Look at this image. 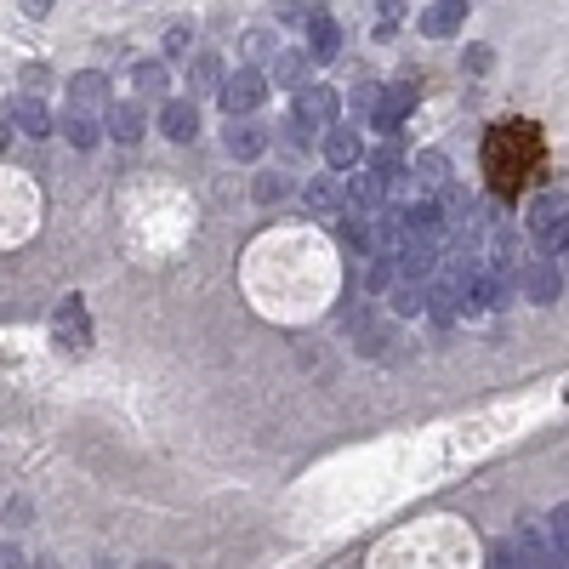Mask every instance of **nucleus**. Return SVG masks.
Listing matches in <instances>:
<instances>
[{"label":"nucleus","instance_id":"nucleus-26","mask_svg":"<svg viewBox=\"0 0 569 569\" xmlns=\"http://www.w3.org/2000/svg\"><path fill=\"white\" fill-rule=\"evenodd\" d=\"M547 530H553V541H558V553H564V564H569V507H553V518H547Z\"/></svg>","mask_w":569,"mask_h":569},{"label":"nucleus","instance_id":"nucleus-4","mask_svg":"<svg viewBox=\"0 0 569 569\" xmlns=\"http://www.w3.org/2000/svg\"><path fill=\"white\" fill-rule=\"evenodd\" d=\"M217 97H222V109H228V120L257 114L262 97H268V74H262V69H239V74H228V81H222Z\"/></svg>","mask_w":569,"mask_h":569},{"label":"nucleus","instance_id":"nucleus-27","mask_svg":"<svg viewBox=\"0 0 569 569\" xmlns=\"http://www.w3.org/2000/svg\"><path fill=\"white\" fill-rule=\"evenodd\" d=\"M370 17H376V23H399L405 17V0H370Z\"/></svg>","mask_w":569,"mask_h":569},{"label":"nucleus","instance_id":"nucleus-32","mask_svg":"<svg viewBox=\"0 0 569 569\" xmlns=\"http://www.w3.org/2000/svg\"><path fill=\"white\" fill-rule=\"evenodd\" d=\"M23 12H29V17H46V12H52V0H23Z\"/></svg>","mask_w":569,"mask_h":569},{"label":"nucleus","instance_id":"nucleus-22","mask_svg":"<svg viewBox=\"0 0 569 569\" xmlns=\"http://www.w3.org/2000/svg\"><path fill=\"white\" fill-rule=\"evenodd\" d=\"M308 52H280L274 58V86H285V91H302L308 86Z\"/></svg>","mask_w":569,"mask_h":569},{"label":"nucleus","instance_id":"nucleus-33","mask_svg":"<svg viewBox=\"0 0 569 569\" xmlns=\"http://www.w3.org/2000/svg\"><path fill=\"white\" fill-rule=\"evenodd\" d=\"M7 143H12V126H7V114H0V154H7Z\"/></svg>","mask_w":569,"mask_h":569},{"label":"nucleus","instance_id":"nucleus-31","mask_svg":"<svg viewBox=\"0 0 569 569\" xmlns=\"http://www.w3.org/2000/svg\"><path fill=\"white\" fill-rule=\"evenodd\" d=\"M490 569H524V564H518V553H512V547H502L496 558H490Z\"/></svg>","mask_w":569,"mask_h":569},{"label":"nucleus","instance_id":"nucleus-12","mask_svg":"<svg viewBox=\"0 0 569 569\" xmlns=\"http://www.w3.org/2000/svg\"><path fill=\"white\" fill-rule=\"evenodd\" d=\"M387 177H382V171L376 165H370V171H354V183H348V206L359 211V217H376L382 206H387Z\"/></svg>","mask_w":569,"mask_h":569},{"label":"nucleus","instance_id":"nucleus-16","mask_svg":"<svg viewBox=\"0 0 569 569\" xmlns=\"http://www.w3.org/2000/svg\"><path fill=\"white\" fill-rule=\"evenodd\" d=\"M103 126H109L114 143H137L143 126H148V109L137 103V97H132V103H109V109H103Z\"/></svg>","mask_w":569,"mask_h":569},{"label":"nucleus","instance_id":"nucleus-28","mask_svg":"<svg viewBox=\"0 0 569 569\" xmlns=\"http://www.w3.org/2000/svg\"><path fill=\"white\" fill-rule=\"evenodd\" d=\"M467 69L473 74H490V63H496V52H490V46H467V58H461Z\"/></svg>","mask_w":569,"mask_h":569},{"label":"nucleus","instance_id":"nucleus-25","mask_svg":"<svg viewBox=\"0 0 569 569\" xmlns=\"http://www.w3.org/2000/svg\"><path fill=\"white\" fill-rule=\"evenodd\" d=\"M251 194H257L262 206H274V200H285V177H280V171H262V177H257V188H251Z\"/></svg>","mask_w":569,"mask_h":569},{"label":"nucleus","instance_id":"nucleus-7","mask_svg":"<svg viewBox=\"0 0 569 569\" xmlns=\"http://www.w3.org/2000/svg\"><path fill=\"white\" fill-rule=\"evenodd\" d=\"M405 188L416 194V200H438V194L450 188V160H444L438 148H428V154H416V165L405 171Z\"/></svg>","mask_w":569,"mask_h":569},{"label":"nucleus","instance_id":"nucleus-9","mask_svg":"<svg viewBox=\"0 0 569 569\" xmlns=\"http://www.w3.org/2000/svg\"><path fill=\"white\" fill-rule=\"evenodd\" d=\"M52 336H58V348H63V354H86L91 325H86V302H81V296H69V302L58 308V319H52Z\"/></svg>","mask_w":569,"mask_h":569},{"label":"nucleus","instance_id":"nucleus-23","mask_svg":"<svg viewBox=\"0 0 569 569\" xmlns=\"http://www.w3.org/2000/svg\"><path fill=\"white\" fill-rule=\"evenodd\" d=\"M302 200H308V211H313V217H331V211H336L342 200H348V194H342V188H336L331 177H313V183L302 188Z\"/></svg>","mask_w":569,"mask_h":569},{"label":"nucleus","instance_id":"nucleus-15","mask_svg":"<svg viewBox=\"0 0 569 569\" xmlns=\"http://www.w3.org/2000/svg\"><path fill=\"white\" fill-rule=\"evenodd\" d=\"M222 148H228V154H234V160H257V154H262V148H268V132L257 126V120H251V114H239V120H234V126H228V132H222Z\"/></svg>","mask_w":569,"mask_h":569},{"label":"nucleus","instance_id":"nucleus-3","mask_svg":"<svg viewBox=\"0 0 569 569\" xmlns=\"http://www.w3.org/2000/svg\"><path fill=\"white\" fill-rule=\"evenodd\" d=\"M416 97H422V91H416V81H410V74H399V81H387V86L376 91V109H370V126H376L382 137H399V120L416 109Z\"/></svg>","mask_w":569,"mask_h":569},{"label":"nucleus","instance_id":"nucleus-1","mask_svg":"<svg viewBox=\"0 0 569 569\" xmlns=\"http://www.w3.org/2000/svg\"><path fill=\"white\" fill-rule=\"evenodd\" d=\"M535 165H541V132L530 120H502V126L484 137V171H490V188H496L502 200L530 183Z\"/></svg>","mask_w":569,"mask_h":569},{"label":"nucleus","instance_id":"nucleus-2","mask_svg":"<svg viewBox=\"0 0 569 569\" xmlns=\"http://www.w3.org/2000/svg\"><path fill=\"white\" fill-rule=\"evenodd\" d=\"M530 239L541 245L547 257H558V251H569V194H558V188H547V194H535L530 200Z\"/></svg>","mask_w":569,"mask_h":569},{"label":"nucleus","instance_id":"nucleus-18","mask_svg":"<svg viewBox=\"0 0 569 569\" xmlns=\"http://www.w3.org/2000/svg\"><path fill=\"white\" fill-rule=\"evenodd\" d=\"M524 296L530 302H558L564 296V268L558 262H530L524 268Z\"/></svg>","mask_w":569,"mask_h":569},{"label":"nucleus","instance_id":"nucleus-34","mask_svg":"<svg viewBox=\"0 0 569 569\" xmlns=\"http://www.w3.org/2000/svg\"><path fill=\"white\" fill-rule=\"evenodd\" d=\"M137 569H165V564H137Z\"/></svg>","mask_w":569,"mask_h":569},{"label":"nucleus","instance_id":"nucleus-14","mask_svg":"<svg viewBox=\"0 0 569 569\" xmlns=\"http://www.w3.org/2000/svg\"><path fill=\"white\" fill-rule=\"evenodd\" d=\"M69 103L86 109V114H103L109 109V74H97V69L74 74V81H69Z\"/></svg>","mask_w":569,"mask_h":569},{"label":"nucleus","instance_id":"nucleus-11","mask_svg":"<svg viewBox=\"0 0 569 569\" xmlns=\"http://www.w3.org/2000/svg\"><path fill=\"white\" fill-rule=\"evenodd\" d=\"M160 132L171 143H194L200 137V103H194V97H165L160 103Z\"/></svg>","mask_w":569,"mask_h":569},{"label":"nucleus","instance_id":"nucleus-29","mask_svg":"<svg viewBox=\"0 0 569 569\" xmlns=\"http://www.w3.org/2000/svg\"><path fill=\"white\" fill-rule=\"evenodd\" d=\"M274 17H280V23H308V7H302V0H280Z\"/></svg>","mask_w":569,"mask_h":569},{"label":"nucleus","instance_id":"nucleus-17","mask_svg":"<svg viewBox=\"0 0 569 569\" xmlns=\"http://www.w3.org/2000/svg\"><path fill=\"white\" fill-rule=\"evenodd\" d=\"M222 81H228V69H222L217 52H194L188 58V97H194V103H200L206 91H222Z\"/></svg>","mask_w":569,"mask_h":569},{"label":"nucleus","instance_id":"nucleus-13","mask_svg":"<svg viewBox=\"0 0 569 569\" xmlns=\"http://www.w3.org/2000/svg\"><path fill=\"white\" fill-rule=\"evenodd\" d=\"M319 148H325V165L331 171H354L359 154H364V143L354 126H325V137H319Z\"/></svg>","mask_w":569,"mask_h":569},{"label":"nucleus","instance_id":"nucleus-5","mask_svg":"<svg viewBox=\"0 0 569 569\" xmlns=\"http://www.w3.org/2000/svg\"><path fill=\"white\" fill-rule=\"evenodd\" d=\"M336 114H342V97L331 91V86H302L296 91V126H308V132H325V126H336Z\"/></svg>","mask_w":569,"mask_h":569},{"label":"nucleus","instance_id":"nucleus-6","mask_svg":"<svg viewBox=\"0 0 569 569\" xmlns=\"http://www.w3.org/2000/svg\"><path fill=\"white\" fill-rule=\"evenodd\" d=\"M512 553H518V564H524V569H569L564 553H558V541H553V530H541V524L518 530L512 535Z\"/></svg>","mask_w":569,"mask_h":569},{"label":"nucleus","instance_id":"nucleus-10","mask_svg":"<svg viewBox=\"0 0 569 569\" xmlns=\"http://www.w3.org/2000/svg\"><path fill=\"white\" fill-rule=\"evenodd\" d=\"M7 126H17L23 137H46V132L58 126V120H52V109H46L40 97L17 91V97H7Z\"/></svg>","mask_w":569,"mask_h":569},{"label":"nucleus","instance_id":"nucleus-20","mask_svg":"<svg viewBox=\"0 0 569 569\" xmlns=\"http://www.w3.org/2000/svg\"><path fill=\"white\" fill-rule=\"evenodd\" d=\"M132 86H137V97H165L171 91V69L160 58H143V63H132Z\"/></svg>","mask_w":569,"mask_h":569},{"label":"nucleus","instance_id":"nucleus-19","mask_svg":"<svg viewBox=\"0 0 569 569\" xmlns=\"http://www.w3.org/2000/svg\"><path fill=\"white\" fill-rule=\"evenodd\" d=\"M467 23V0H433V7L422 12V35L444 40V35H456Z\"/></svg>","mask_w":569,"mask_h":569},{"label":"nucleus","instance_id":"nucleus-24","mask_svg":"<svg viewBox=\"0 0 569 569\" xmlns=\"http://www.w3.org/2000/svg\"><path fill=\"white\" fill-rule=\"evenodd\" d=\"M165 58H194V29L188 23H171L165 29Z\"/></svg>","mask_w":569,"mask_h":569},{"label":"nucleus","instance_id":"nucleus-21","mask_svg":"<svg viewBox=\"0 0 569 569\" xmlns=\"http://www.w3.org/2000/svg\"><path fill=\"white\" fill-rule=\"evenodd\" d=\"M58 126H63V137L74 148H97V143H103V126H97V114H86V109H69Z\"/></svg>","mask_w":569,"mask_h":569},{"label":"nucleus","instance_id":"nucleus-8","mask_svg":"<svg viewBox=\"0 0 569 569\" xmlns=\"http://www.w3.org/2000/svg\"><path fill=\"white\" fill-rule=\"evenodd\" d=\"M308 58L313 63H336L342 58V23L325 7H308Z\"/></svg>","mask_w":569,"mask_h":569},{"label":"nucleus","instance_id":"nucleus-30","mask_svg":"<svg viewBox=\"0 0 569 569\" xmlns=\"http://www.w3.org/2000/svg\"><path fill=\"white\" fill-rule=\"evenodd\" d=\"M0 569H23V547H17V541H0Z\"/></svg>","mask_w":569,"mask_h":569}]
</instances>
